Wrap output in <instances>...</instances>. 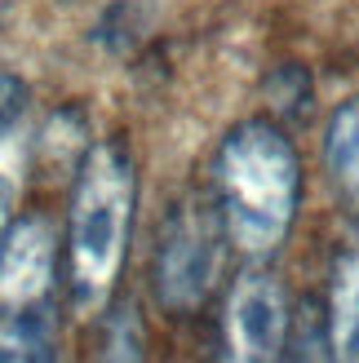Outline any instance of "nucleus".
Instances as JSON below:
<instances>
[{"mask_svg":"<svg viewBox=\"0 0 359 363\" xmlns=\"http://www.w3.org/2000/svg\"><path fill=\"white\" fill-rule=\"evenodd\" d=\"M328 346H333V363H359V235H350L333 262Z\"/></svg>","mask_w":359,"mask_h":363,"instance_id":"nucleus-6","label":"nucleus"},{"mask_svg":"<svg viewBox=\"0 0 359 363\" xmlns=\"http://www.w3.org/2000/svg\"><path fill=\"white\" fill-rule=\"evenodd\" d=\"M324 169L333 177L337 195L359 213V94L346 98L328 120V129H324Z\"/></svg>","mask_w":359,"mask_h":363,"instance_id":"nucleus-7","label":"nucleus"},{"mask_svg":"<svg viewBox=\"0 0 359 363\" xmlns=\"http://www.w3.org/2000/svg\"><path fill=\"white\" fill-rule=\"evenodd\" d=\"M226 363H284L289 350V293L271 270H244L222 319Z\"/></svg>","mask_w":359,"mask_h":363,"instance_id":"nucleus-5","label":"nucleus"},{"mask_svg":"<svg viewBox=\"0 0 359 363\" xmlns=\"http://www.w3.org/2000/svg\"><path fill=\"white\" fill-rule=\"evenodd\" d=\"M222 252H226V230L218 204L191 199L173 208L165 235L155 248V297L173 315H191L209 301L222 275Z\"/></svg>","mask_w":359,"mask_h":363,"instance_id":"nucleus-4","label":"nucleus"},{"mask_svg":"<svg viewBox=\"0 0 359 363\" xmlns=\"http://www.w3.org/2000/svg\"><path fill=\"white\" fill-rule=\"evenodd\" d=\"M138 208V169L120 142H98L76 164L67 208V279L80 315H98L120 279Z\"/></svg>","mask_w":359,"mask_h":363,"instance_id":"nucleus-2","label":"nucleus"},{"mask_svg":"<svg viewBox=\"0 0 359 363\" xmlns=\"http://www.w3.org/2000/svg\"><path fill=\"white\" fill-rule=\"evenodd\" d=\"M0 9H5V0H0Z\"/></svg>","mask_w":359,"mask_h":363,"instance_id":"nucleus-11","label":"nucleus"},{"mask_svg":"<svg viewBox=\"0 0 359 363\" xmlns=\"http://www.w3.org/2000/svg\"><path fill=\"white\" fill-rule=\"evenodd\" d=\"M9 208H13V186H9V177L0 173V235L9 226Z\"/></svg>","mask_w":359,"mask_h":363,"instance_id":"nucleus-10","label":"nucleus"},{"mask_svg":"<svg viewBox=\"0 0 359 363\" xmlns=\"http://www.w3.org/2000/svg\"><path fill=\"white\" fill-rule=\"evenodd\" d=\"M218 217L226 240L248 257L275 252L297 222L302 169L297 151L275 124L244 120L218 147Z\"/></svg>","mask_w":359,"mask_h":363,"instance_id":"nucleus-1","label":"nucleus"},{"mask_svg":"<svg viewBox=\"0 0 359 363\" xmlns=\"http://www.w3.org/2000/svg\"><path fill=\"white\" fill-rule=\"evenodd\" d=\"M0 363H62L58 230L27 213L0 235Z\"/></svg>","mask_w":359,"mask_h":363,"instance_id":"nucleus-3","label":"nucleus"},{"mask_svg":"<svg viewBox=\"0 0 359 363\" xmlns=\"http://www.w3.org/2000/svg\"><path fill=\"white\" fill-rule=\"evenodd\" d=\"M89 363H147V328L133 301H116L102 315L98 328V350Z\"/></svg>","mask_w":359,"mask_h":363,"instance_id":"nucleus-8","label":"nucleus"},{"mask_svg":"<svg viewBox=\"0 0 359 363\" xmlns=\"http://www.w3.org/2000/svg\"><path fill=\"white\" fill-rule=\"evenodd\" d=\"M23 111H27V84L9 71H0V133H9Z\"/></svg>","mask_w":359,"mask_h":363,"instance_id":"nucleus-9","label":"nucleus"}]
</instances>
